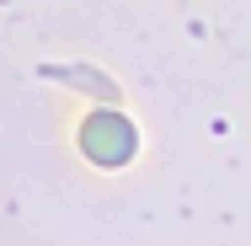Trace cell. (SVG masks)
I'll return each mask as SVG.
<instances>
[{
    "label": "cell",
    "instance_id": "2",
    "mask_svg": "<svg viewBox=\"0 0 251 246\" xmlns=\"http://www.w3.org/2000/svg\"><path fill=\"white\" fill-rule=\"evenodd\" d=\"M43 81H59V86H75V91H86V97H97L101 107H118V81L112 75H101V70H91V64H43L38 70Z\"/></svg>",
    "mask_w": 251,
    "mask_h": 246
},
{
    "label": "cell",
    "instance_id": "1",
    "mask_svg": "<svg viewBox=\"0 0 251 246\" xmlns=\"http://www.w3.org/2000/svg\"><path fill=\"white\" fill-rule=\"evenodd\" d=\"M80 150H86L97 166L118 171V166H128V161H134L139 134H134V123H128L118 107H101V112H91V118L80 123Z\"/></svg>",
    "mask_w": 251,
    "mask_h": 246
}]
</instances>
